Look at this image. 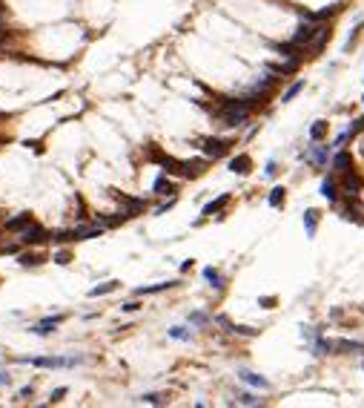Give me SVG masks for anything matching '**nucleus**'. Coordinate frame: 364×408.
Instances as JSON below:
<instances>
[{"label": "nucleus", "mask_w": 364, "mask_h": 408, "mask_svg": "<svg viewBox=\"0 0 364 408\" xmlns=\"http://www.w3.org/2000/svg\"><path fill=\"white\" fill-rule=\"evenodd\" d=\"M109 196L115 198L118 204H121V213H126V219H135V216H141V213L149 207V201L146 198H135V196H126V193H121V190L112 187Z\"/></svg>", "instance_id": "1"}, {"label": "nucleus", "mask_w": 364, "mask_h": 408, "mask_svg": "<svg viewBox=\"0 0 364 408\" xmlns=\"http://www.w3.org/2000/svg\"><path fill=\"white\" fill-rule=\"evenodd\" d=\"M17 362H29V365H35V368H75V365H83V357H35V359H26V357H20Z\"/></svg>", "instance_id": "2"}, {"label": "nucleus", "mask_w": 364, "mask_h": 408, "mask_svg": "<svg viewBox=\"0 0 364 408\" xmlns=\"http://www.w3.org/2000/svg\"><path fill=\"white\" fill-rule=\"evenodd\" d=\"M146 161H152V164L164 167V173H169V175H178V167H181V161L172 158V155H167L161 147H155V144H149V150H146Z\"/></svg>", "instance_id": "3"}, {"label": "nucleus", "mask_w": 364, "mask_h": 408, "mask_svg": "<svg viewBox=\"0 0 364 408\" xmlns=\"http://www.w3.org/2000/svg\"><path fill=\"white\" fill-rule=\"evenodd\" d=\"M198 144H201V150H204L207 158L215 161V158H224V155L230 153L233 141H230V138H212V135H210V138H201Z\"/></svg>", "instance_id": "4"}, {"label": "nucleus", "mask_w": 364, "mask_h": 408, "mask_svg": "<svg viewBox=\"0 0 364 408\" xmlns=\"http://www.w3.org/2000/svg\"><path fill=\"white\" fill-rule=\"evenodd\" d=\"M321 29H324V26H318L315 21L301 23L299 29L292 32V44H299V46H304V49H307V46H310V44L315 40V37H318V32H321Z\"/></svg>", "instance_id": "5"}, {"label": "nucleus", "mask_w": 364, "mask_h": 408, "mask_svg": "<svg viewBox=\"0 0 364 408\" xmlns=\"http://www.w3.org/2000/svg\"><path fill=\"white\" fill-rule=\"evenodd\" d=\"M49 230H46V227H40L35 221V225L32 227H26V230H23L20 233V244L23 248H37V244H46V241H49Z\"/></svg>", "instance_id": "6"}, {"label": "nucleus", "mask_w": 364, "mask_h": 408, "mask_svg": "<svg viewBox=\"0 0 364 408\" xmlns=\"http://www.w3.org/2000/svg\"><path fill=\"white\" fill-rule=\"evenodd\" d=\"M361 187H364V178L356 173V170H347V173L342 175V193L347 198H356L358 193H361Z\"/></svg>", "instance_id": "7"}, {"label": "nucleus", "mask_w": 364, "mask_h": 408, "mask_svg": "<svg viewBox=\"0 0 364 408\" xmlns=\"http://www.w3.org/2000/svg\"><path fill=\"white\" fill-rule=\"evenodd\" d=\"M207 158H195V161H181V167H178V175L181 178H201L207 173Z\"/></svg>", "instance_id": "8"}, {"label": "nucleus", "mask_w": 364, "mask_h": 408, "mask_svg": "<svg viewBox=\"0 0 364 408\" xmlns=\"http://www.w3.org/2000/svg\"><path fill=\"white\" fill-rule=\"evenodd\" d=\"M32 225H35V216H32V213H17V216H12V219L3 225V230H6V233L20 236L23 230H26V227H32Z\"/></svg>", "instance_id": "9"}, {"label": "nucleus", "mask_w": 364, "mask_h": 408, "mask_svg": "<svg viewBox=\"0 0 364 408\" xmlns=\"http://www.w3.org/2000/svg\"><path fill=\"white\" fill-rule=\"evenodd\" d=\"M178 288V279H169V282H155V284H144V288H135V296H158L164 291H172Z\"/></svg>", "instance_id": "10"}, {"label": "nucleus", "mask_w": 364, "mask_h": 408, "mask_svg": "<svg viewBox=\"0 0 364 408\" xmlns=\"http://www.w3.org/2000/svg\"><path fill=\"white\" fill-rule=\"evenodd\" d=\"M60 322H66V316H63V314H58V316H46L43 322H37L35 328H29V331H32L35 336H49L52 331H58Z\"/></svg>", "instance_id": "11"}, {"label": "nucleus", "mask_w": 364, "mask_h": 408, "mask_svg": "<svg viewBox=\"0 0 364 408\" xmlns=\"http://www.w3.org/2000/svg\"><path fill=\"white\" fill-rule=\"evenodd\" d=\"M152 193H155V196H161V198L175 196V193H178V190H175V184L169 181V173H161V175H155V181H152Z\"/></svg>", "instance_id": "12"}, {"label": "nucleus", "mask_w": 364, "mask_h": 408, "mask_svg": "<svg viewBox=\"0 0 364 408\" xmlns=\"http://www.w3.org/2000/svg\"><path fill=\"white\" fill-rule=\"evenodd\" d=\"M75 233H78V241H89V239H98V236L103 233V227L98 225V221H80L78 227H75Z\"/></svg>", "instance_id": "13"}, {"label": "nucleus", "mask_w": 364, "mask_h": 408, "mask_svg": "<svg viewBox=\"0 0 364 408\" xmlns=\"http://www.w3.org/2000/svg\"><path fill=\"white\" fill-rule=\"evenodd\" d=\"M43 262H46V256L35 253V250H20V253H17V264H20V268H40Z\"/></svg>", "instance_id": "14"}, {"label": "nucleus", "mask_w": 364, "mask_h": 408, "mask_svg": "<svg viewBox=\"0 0 364 408\" xmlns=\"http://www.w3.org/2000/svg\"><path fill=\"white\" fill-rule=\"evenodd\" d=\"M230 170H233L235 175H247L249 170H253V158H249L247 153L235 155V158H230Z\"/></svg>", "instance_id": "15"}, {"label": "nucleus", "mask_w": 364, "mask_h": 408, "mask_svg": "<svg viewBox=\"0 0 364 408\" xmlns=\"http://www.w3.org/2000/svg\"><path fill=\"white\" fill-rule=\"evenodd\" d=\"M333 170L338 175H344L347 170H353V155H350L347 150H338V153L333 155Z\"/></svg>", "instance_id": "16"}, {"label": "nucleus", "mask_w": 364, "mask_h": 408, "mask_svg": "<svg viewBox=\"0 0 364 408\" xmlns=\"http://www.w3.org/2000/svg\"><path fill=\"white\" fill-rule=\"evenodd\" d=\"M52 244H58V248H63V244H72V241H78V233H75V227H69V230H55V233L49 236Z\"/></svg>", "instance_id": "17"}, {"label": "nucleus", "mask_w": 364, "mask_h": 408, "mask_svg": "<svg viewBox=\"0 0 364 408\" xmlns=\"http://www.w3.org/2000/svg\"><path fill=\"white\" fill-rule=\"evenodd\" d=\"M344 9V3H333V6H327V9H321V12H313V15H304L307 21H315V23H324V21H330L333 15H338Z\"/></svg>", "instance_id": "18"}, {"label": "nucleus", "mask_w": 364, "mask_h": 408, "mask_svg": "<svg viewBox=\"0 0 364 408\" xmlns=\"http://www.w3.org/2000/svg\"><path fill=\"white\" fill-rule=\"evenodd\" d=\"M276 52L278 55H284V58H295V60H301V55H304V46H299V44H276Z\"/></svg>", "instance_id": "19"}, {"label": "nucleus", "mask_w": 364, "mask_h": 408, "mask_svg": "<svg viewBox=\"0 0 364 408\" xmlns=\"http://www.w3.org/2000/svg\"><path fill=\"white\" fill-rule=\"evenodd\" d=\"M118 288H121V282H115V279H109V282H103V284H95L92 291L86 293L89 299H98V296H106V293H115Z\"/></svg>", "instance_id": "20"}, {"label": "nucleus", "mask_w": 364, "mask_h": 408, "mask_svg": "<svg viewBox=\"0 0 364 408\" xmlns=\"http://www.w3.org/2000/svg\"><path fill=\"white\" fill-rule=\"evenodd\" d=\"M299 66H301V60L290 58L287 64H269L267 69H269V72H276V75H292L295 69H299Z\"/></svg>", "instance_id": "21"}, {"label": "nucleus", "mask_w": 364, "mask_h": 408, "mask_svg": "<svg viewBox=\"0 0 364 408\" xmlns=\"http://www.w3.org/2000/svg\"><path fill=\"white\" fill-rule=\"evenodd\" d=\"M321 196L327 198V201H338V190H335V178L333 175H327V178H324V181H321Z\"/></svg>", "instance_id": "22"}, {"label": "nucleus", "mask_w": 364, "mask_h": 408, "mask_svg": "<svg viewBox=\"0 0 364 408\" xmlns=\"http://www.w3.org/2000/svg\"><path fill=\"white\" fill-rule=\"evenodd\" d=\"M230 198H233V196H230V193H224V196H218L215 201H210V204L204 207V216H215V213H221L226 204H230Z\"/></svg>", "instance_id": "23"}, {"label": "nucleus", "mask_w": 364, "mask_h": 408, "mask_svg": "<svg viewBox=\"0 0 364 408\" xmlns=\"http://www.w3.org/2000/svg\"><path fill=\"white\" fill-rule=\"evenodd\" d=\"M95 221L103 227V230H109V227H118V225H124V221H129V219H126V213H121V216H95Z\"/></svg>", "instance_id": "24"}, {"label": "nucleus", "mask_w": 364, "mask_h": 408, "mask_svg": "<svg viewBox=\"0 0 364 408\" xmlns=\"http://www.w3.org/2000/svg\"><path fill=\"white\" fill-rule=\"evenodd\" d=\"M315 227H318V210H307L304 213V230L310 239L315 236Z\"/></svg>", "instance_id": "25"}, {"label": "nucleus", "mask_w": 364, "mask_h": 408, "mask_svg": "<svg viewBox=\"0 0 364 408\" xmlns=\"http://www.w3.org/2000/svg\"><path fill=\"white\" fill-rule=\"evenodd\" d=\"M241 379L244 382H249V385H255V388H269V382L261 377V374H253V371H241Z\"/></svg>", "instance_id": "26"}, {"label": "nucleus", "mask_w": 364, "mask_h": 408, "mask_svg": "<svg viewBox=\"0 0 364 408\" xmlns=\"http://www.w3.org/2000/svg\"><path fill=\"white\" fill-rule=\"evenodd\" d=\"M204 279L212 284V288H215V291H221V288H224V276H221L215 268H204Z\"/></svg>", "instance_id": "27"}, {"label": "nucleus", "mask_w": 364, "mask_h": 408, "mask_svg": "<svg viewBox=\"0 0 364 408\" xmlns=\"http://www.w3.org/2000/svg\"><path fill=\"white\" fill-rule=\"evenodd\" d=\"M310 138H313L315 144L327 138V121H315V124L310 127Z\"/></svg>", "instance_id": "28"}, {"label": "nucleus", "mask_w": 364, "mask_h": 408, "mask_svg": "<svg viewBox=\"0 0 364 408\" xmlns=\"http://www.w3.org/2000/svg\"><path fill=\"white\" fill-rule=\"evenodd\" d=\"M167 334L172 336V339H178V342H190V339H192V331L184 328V325H175V328H169Z\"/></svg>", "instance_id": "29"}, {"label": "nucleus", "mask_w": 364, "mask_h": 408, "mask_svg": "<svg viewBox=\"0 0 364 408\" xmlns=\"http://www.w3.org/2000/svg\"><path fill=\"white\" fill-rule=\"evenodd\" d=\"M310 161H313L315 167H324V164H327V147H313Z\"/></svg>", "instance_id": "30"}, {"label": "nucleus", "mask_w": 364, "mask_h": 408, "mask_svg": "<svg viewBox=\"0 0 364 408\" xmlns=\"http://www.w3.org/2000/svg\"><path fill=\"white\" fill-rule=\"evenodd\" d=\"M284 193H287L284 187H272L269 190V196H267L269 207H281V204H284Z\"/></svg>", "instance_id": "31"}, {"label": "nucleus", "mask_w": 364, "mask_h": 408, "mask_svg": "<svg viewBox=\"0 0 364 408\" xmlns=\"http://www.w3.org/2000/svg\"><path fill=\"white\" fill-rule=\"evenodd\" d=\"M333 351H358V354H364V345L350 342V339H338V342H333Z\"/></svg>", "instance_id": "32"}, {"label": "nucleus", "mask_w": 364, "mask_h": 408, "mask_svg": "<svg viewBox=\"0 0 364 408\" xmlns=\"http://www.w3.org/2000/svg\"><path fill=\"white\" fill-rule=\"evenodd\" d=\"M52 262H55V264H69V262H72V250H69V248L63 244V248H60L58 253L52 256Z\"/></svg>", "instance_id": "33"}, {"label": "nucleus", "mask_w": 364, "mask_h": 408, "mask_svg": "<svg viewBox=\"0 0 364 408\" xmlns=\"http://www.w3.org/2000/svg\"><path fill=\"white\" fill-rule=\"evenodd\" d=\"M210 316L207 314H201V311H195V314H190V325H198V328H207V325H210Z\"/></svg>", "instance_id": "34"}, {"label": "nucleus", "mask_w": 364, "mask_h": 408, "mask_svg": "<svg viewBox=\"0 0 364 408\" xmlns=\"http://www.w3.org/2000/svg\"><path fill=\"white\" fill-rule=\"evenodd\" d=\"M141 402H146V405H164V402H167V397H164V394H144V397H141Z\"/></svg>", "instance_id": "35"}, {"label": "nucleus", "mask_w": 364, "mask_h": 408, "mask_svg": "<svg viewBox=\"0 0 364 408\" xmlns=\"http://www.w3.org/2000/svg\"><path fill=\"white\" fill-rule=\"evenodd\" d=\"M313 351L318 354V357H321V354H330V351H333V342H330V339H321V336H318V339H315V345H313Z\"/></svg>", "instance_id": "36"}, {"label": "nucleus", "mask_w": 364, "mask_h": 408, "mask_svg": "<svg viewBox=\"0 0 364 408\" xmlns=\"http://www.w3.org/2000/svg\"><path fill=\"white\" fill-rule=\"evenodd\" d=\"M301 89H304V80H295V84H292V87L287 89L284 95H281V101H292V98H295V95L301 92Z\"/></svg>", "instance_id": "37"}, {"label": "nucleus", "mask_w": 364, "mask_h": 408, "mask_svg": "<svg viewBox=\"0 0 364 408\" xmlns=\"http://www.w3.org/2000/svg\"><path fill=\"white\" fill-rule=\"evenodd\" d=\"M230 331H233V334H241V336H258V331L247 328V325H230Z\"/></svg>", "instance_id": "38"}, {"label": "nucleus", "mask_w": 364, "mask_h": 408, "mask_svg": "<svg viewBox=\"0 0 364 408\" xmlns=\"http://www.w3.org/2000/svg\"><path fill=\"white\" fill-rule=\"evenodd\" d=\"M172 207H175V196H169L164 204H158V207H155V216H164V213L172 210Z\"/></svg>", "instance_id": "39"}, {"label": "nucleus", "mask_w": 364, "mask_h": 408, "mask_svg": "<svg viewBox=\"0 0 364 408\" xmlns=\"http://www.w3.org/2000/svg\"><path fill=\"white\" fill-rule=\"evenodd\" d=\"M358 132H364V118H356V121H353V127L347 130V135L353 138V135H358Z\"/></svg>", "instance_id": "40"}, {"label": "nucleus", "mask_w": 364, "mask_h": 408, "mask_svg": "<svg viewBox=\"0 0 364 408\" xmlns=\"http://www.w3.org/2000/svg\"><path fill=\"white\" fill-rule=\"evenodd\" d=\"M238 402H241V405H258L261 400H258V397H253V394H241Z\"/></svg>", "instance_id": "41"}, {"label": "nucleus", "mask_w": 364, "mask_h": 408, "mask_svg": "<svg viewBox=\"0 0 364 408\" xmlns=\"http://www.w3.org/2000/svg\"><path fill=\"white\" fill-rule=\"evenodd\" d=\"M138 308H144V305H141V302H135V299H132V302H124V305H121V311H124V314H135Z\"/></svg>", "instance_id": "42"}, {"label": "nucleus", "mask_w": 364, "mask_h": 408, "mask_svg": "<svg viewBox=\"0 0 364 408\" xmlns=\"http://www.w3.org/2000/svg\"><path fill=\"white\" fill-rule=\"evenodd\" d=\"M66 397V388H55V391H52V402H60Z\"/></svg>", "instance_id": "43"}, {"label": "nucleus", "mask_w": 364, "mask_h": 408, "mask_svg": "<svg viewBox=\"0 0 364 408\" xmlns=\"http://www.w3.org/2000/svg\"><path fill=\"white\" fill-rule=\"evenodd\" d=\"M258 305H261V308H272V305H276V296H261V299H258Z\"/></svg>", "instance_id": "44"}, {"label": "nucleus", "mask_w": 364, "mask_h": 408, "mask_svg": "<svg viewBox=\"0 0 364 408\" xmlns=\"http://www.w3.org/2000/svg\"><path fill=\"white\" fill-rule=\"evenodd\" d=\"M32 394H35V388L26 385V388H20V391H17V397H20V400H26V397H32Z\"/></svg>", "instance_id": "45"}, {"label": "nucleus", "mask_w": 364, "mask_h": 408, "mask_svg": "<svg viewBox=\"0 0 364 408\" xmlns=\"http://www.w3.org/2000/svg\"><path fill=\"white\" fill-rule=\"evenodd\" d=\"M12 382V377H9V371H0V385H9Z\"/></svg>", "instance_id": "46"}, {"label": "nucleus", "mask_w": 364, "mask_h": 408, "mask_svg": "<svg viewBox=\"0 0 364 408\" xmlns=\"http://www.w3.org/2000/svg\"><path fill=\"white\" fill-rule=\"evenodd\" d=\"M192 270V259H187V262H181V273H190Z\"/></svg>", "instance_id": "47"}, {"label": "nucleus", "mask_w": 364, "mask_h": 408, "mask_svg": "<svg viewBox=\"0 0 364 408\" xmlns=\"http://www.w3.org/2000/svg\"><path fill=\"white\" fill-rule=\"evenodd\" d=\"M278 173V167H276V161H269L267 164V175H276Z\"/></svg>", "instance_id": "48"}]
</instances>
